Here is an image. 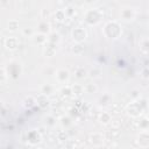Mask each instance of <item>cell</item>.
Returning a JSON list of instances; mask_svg holds the SVG:
<instances>
[{
  "label": "cell",
  "instance_id": "12",
  "mask_svg": "<svg viewBox=\"0 0 149 149\" xmlns=\"http://www.w3.org/2000/svg\"><path fill=\"white\" fill-rule=\"evenodd\" d=\"M33 41L36 43V44H45L47 42H48V36L47 35H44V34H42V33H37V34H34L33 35Z\"/></svg>",
  "mask_w": 149,
  "mask_h": 149
},
{
  "label": "cell",
  "instance_id": "1",
  "mask_svg": "<svg viewBox=\"0 0 149 149\" xmlns=\"http://www.w3.org/2000/svg\"><path fill=\"white\" fill-rule=\"evenodd\" d=\"M121 28L116 22H108L104 28V34L109 38H118L121 35Z\"/></svg>",
  "mask_w": 149,
  "mask_h": 149
},
{
  "label": "cell",
  "instance_id": "33",
  "mask_svg": "<svg viewBox=\"0 0 149 149\" xmlns=\"http://www.w3.org/2000/svg\"><path fill=\"white\" fill-rule=\"evenodd\" d=\"M51 121H56V120H55L52 116H50V115L45 118V123H47V125H49V126H54L55 123H54V122H51Z\"/></svg>",
  "mask_w": 149,
  "mask_h": 149
},
{
  "label": "cell",
  "instance_id": "31",
  "mask_svg": "<svg viewBox=\"0 0 149 149\" xmlns=\"http://www.w3.org/2000/svg\"><path fill=\"white\" fill-rule=\"evenodd\" d=\"M35 33L31 30V28H28V27H26V28H23L22 29V35H24V36H28V37H33V35H34Z\"/></svg>",
  "mask_w": 149,
  "mask_h": 149
},
{
  "label": "cell",
  "instance_id": "15",
  "mask_svg": "<svg viewBox=\"0 0 149 149\" xmlns=\"http://www.w3.org/2000/svg\"><path fill=\"white\" fill-rule=\"evenodd\" d=\"M49 43V42H48ZM56 52V44H52V43H49L48 47H45V50H44V55L48 56V57H51L54 56V54Z\"/></svg>",
  "mask_w": 149,
  "mask_h": 149
},
{
  "label": "cell",
  "instance_id": "5",
  "mask_svg": "<svg viewBox=\"0 0 149 149\" xmlns=\"http://www.w3.org/2000/svg\"><path fill=\"white\" fill-rule=\"evenodd\" d=\"M88 141L93 147H101L105 142V137L100 133H92L88 137Z\"/></svg>",
  "mask_w": 149,
  "mask_h": 149
},
{
  "label": "cell",
  "instance_id": "6",
  "mask_svg": "<svg viewBox=\"0 0 149 149\" xmlns=\"http://www.w3.org/2000/svg\"><path fill=\"white\" fill-rule=\"evenodd\" d=\"M27 141L31 146H35V144L40 143L41 142V135H40V133L37 130H30L27 134Z\"/></svg>",
  "mask_w": 149,
  "mask_h": 149
},
{
  "label": "cell",
  "instance_id": "29",
  "mask_svg": "<svg viewBox=\"0 0 149 149\" xmlns=\"http://www.w3.org/2000/svg\"><path fill=\"white\" fill-rule=\"evenodd\" d=\"M7 27H8V30H16L17 28H19V22L16 21V20H10L9 22H8V24H7Z\"/></svg>",
  "mask_w": 149,
  "mask_h": 149
},
{
  "label": "cell",
  "instance_id": "13",
  "mask_svg": "<svg viewBox=\"0 0 149 149\" xmlns=\"http://www.w3.org/2000/svg\"><path fill=\"white\" fill-rule=\"evenodd\" d=\"M41 93H42L43 95H45V97L52 94V93H54V86L50 85V84H43V85L41 86Z\"/></svg>",
  "mask_w": 149,
  "mask_h": 149
},
{
  "label": "cell",
  "instance_id": "16",
  "mask_svg": "<svg viewBox=\"0 0 149 149\" xmlns=\"http://www.w3.org/2000/svg\"><path fill=\"white\" fill-rule=\"evenodd\" d=\"M71 91H72V93L73 94H77V95H80V94H83L84 93V86L83 85H80V84H74V85H72L71 86Z\"/></svg>",
  "mask_w": 149,
  "mask_h": 149
},
{
  "label": "cell",
  "instance_id": "23",
  "mask_svg": "<svg viewBox=\"0 0 149 149\" xmlns=\"http://www.w3.org/2000/svg\"><path fill=\"white\" fill-rule=\"evenodd\" d=\"M139 127L140 129L143 132V130H148L149 129V118H143L140 122H139Z\"/></svg>",
  "mask_w": 149,
  "mask_h": 149
},
{
  "label": "cell",
  "instance_id": "24",
  "mask_svg": "<svg viewBox=\"0 0 149 149\" xmlns=\"http://www.w3.org/2000/svg\"><path fill=\"white\" fill-rule=\"evenodd\" d=\"M55 17H56V20L59 21V22L64 21L65 17H66L65 10H63V9H58V10H56V13H55Z\"/></svg>",
  "mask_w": 149,
  "mask_h": 149
},
{
  "label": "cell",
  "instance_id": "20",
  "mask_svg": "<svg viewBox=\"0 0 149 149\" xmlns=\"http://www.w3.org/2000/svg\"><path fill=\"white\" fill-rule=\"evenodd\" d=\"M86 74H88V72L84 69V68H77L76 69V71H74V76L78 78V79H81V78H84V77H86Z\"/></svg>",
  "mask_w": 149,
  "mask_h": 149
},
{
  "label": "cell",
  "instance_id": "35",
  "mask_svg": "<svg viewBox=\"0 0 149 149\" xmlns=\"http://www.w3.org/2000/svg\"><path fill=\"white\" fill-rule=\"evenodd\" d=\"M80 149H83V148H80Z\"/></svg>",
  "mask_w": 149,
  "mask_h": 149
},
{
  "label": "cell",
  "instance_id": "14",
  "mask_svg": "<svg viewBox=\"0 0 149 149\" xmlns=\"http://www.w3.org/2000/svg\"><path fill=\"white\" fill-rule=\"evenodd\" d=\"M49 31H50V24L47 21H42L38 23V33L47 35V34H49Z\"/></svg>",
  "mask_w": 149,
  "mask_h": 149
},
{
  "label": "cell",
  "instance_id": "30",
  "mask_svg": "<svg viewBox=\"0 0 149 149\" xmlns=\"http://www.w3.org/2000/svg\"><path fill=\"white\" fill-rule=\"evenodd\" d=\"M61 123H62V126H64V127H69V126L72 125V121H71V119H70L69 116H63V118L61 119Z\"/></svg>",
  "mask_w": 149,
  "mask_h": 149
},
{
  "label": "cell",
  "instance_id": "19",
  "mask_svg": "<svg viewBox=\"0 0 149 149\" xmlns=\"http://www.w3.org/2000/svg\"><path fill=\"white\" fill-rule=\"evenodd\" d=\"M59 41H61V37H59L58 34H56V33H51V34L48 35V42H49V43L57 44Z\"/></svg>",
  "mask_w": 149,
  "mask_h": 149
},
{
  "label": "cell",
  "instance_id": "8",
  "mask_svg": "<svg viewBox=\"0 0 149 149\" xmlns=\"http://www.w3.org/2000/svg\"><path fill=\"white\" fill-rule=\"evenodd\" d=\"M3 44H5L6 49H8V50H15L19 47V41H17L16 37L10 36V37H6L5 38Z\"/></svg>",
  "mask_w": 149,
  "mask_h": 149
},
{
  "label": "cell",
  "instance_id": "22",
  "mask_svg": "<svg viewBox=\"0 0 149 149\" xmlns=\"http://www.w3.org/2000/svg\"><path fill=\"white\" fill-rule=\"evenodd\" d=\"M84 90H85V92L86 93H94V92H97V90H98V87H97V85L95 84H93V83H88V84H86L85 86H84Z\"/></svg>",
  "mask_w": 149,
  "mask_h": 149
},
{
  "label": "cell",
  "instance_id": "34",
  "mask_svg": "<svg viewBox=\"0 0 149 149\" xmlns=\"http://www.w3.org/2000/svg\"><path fill=\"white\" fill-rule=\"evenodd\" d=\"M42 15H43V17L45 19V15L48 16V15H49V12H48L47 9H42Z\"/></svg>",
  "mask_w": 149,
  "mask_h": 149
},
{
  "label": "cell",
  "instance_id": "27",
  "mask_svg": "<svg viewBox=\"0 0 149 149\" xmlns=\"http://www.w3.org/2000/svg\"><path fill=\"white\" fill-rule=\"evenodd\" d=\"M141 50L144 52H149V38H143L140 43Z\"/></svg>",
  "mask_w": 149,
  "mask_h": 149
},
{
  "label": "cell",
  "instance_id": "11",
  "mask_svg": "<svg viewBox=\"0 0 149 149\" xmlns=\"http://www.w3.org/2000/svg\"><path fill=\"white\" fill-rule=\"evenodd\" d=\"M135 15H136V13L133 8H125L121 10V17L125 21H132L135 17Z\"/></svg>",
  "mask_w": 149,
  "mask_h": 149
},
{
  "label": "cell",
  "instance_id": "26",
  "mask_svg": "<svg viewBox=\"0 0 149 149\" xmlns=\"http://www.w3.org/2000/svg\"><path fill=\"white\" fill-rule=\"evenodd\" d=\"M100 74H101V70L98 69V68H93L92 70L88 71V76H90L91 78H99Z\"/></svg>",
  "mask_w": 149,
  "mask_h": 149
},
{
  "label": "cell",
  "instance_id": "7",
  "mask_svg": "<svg viewBox=\"0 0 149 149\" xmlns=\"http://www.w3.org/2000/svg\"><path fill=\"white\" fill-rule=\"evenodd\" d=\"M127 111H128V114L132 115V116H139L142 113V108H141V106L137 102L129 104L127 106Z\"/></svg>",
  "mask_w": 149,
  "mask_h": 149
},
{
  "label": "cell",
  "instance_id": "2",
  "mask_svg": "<svg viewBox=\"0 0 149 149\" xmlns=\"http://www.w3.org/2000/svg\"><path fill=\"white\" fill-rule=\"evenodd\" d=\"M71 36H72V38H73V41H74L76 43H81V42L86 38L87 33H86V30H85L84 28L77 27V28H74V29L72 30Z\"/></svg>",
  "mask_w": 149,
  "mask_h": 149
},
{
  "label": "cell",
  "instance_id": "28",
  "mask_svg": "<svg viewBox=\"0 0 149 149\" xmlns=\"http://www.w3.org/2000/svg\"><path fill=\"white\" fill-rule=\"evenodd\" d=\"M72 51L76 54V55H80L83 51H84V45L81 43H76L72 48Z\"/></svg>",
  "mask_w": 149,
  "mask_h": 149
},
{
  "label": "cell",
  "instance_id": "17",
  "mask_svg": "<svg viewBox=\"0 0 149 149\" xmlns=\"http://www.w3.org/2000/svg\"><path fill=\"white\" fill-rule=\"evenodd\" d=\"M35 104H36V99H34L31 95L27 97V98L23 100V106H24L26 108H30V107L35 106Z\"/></svg>",
  "mask_w": 149,
  "mask_h": 149
},
{
  "label": "cell",
  "instance_id": "9",
  "mask_svg": "<svg viewBox=\"0 0 149 149\" xmlns=\"http://www.w3.org/2000/svg\"><path fill=\"white\" fill-rule=\"evenodd\" d=\"M69 77H70V73H69V71L66 69L62 68V69H58L56 71V79L58 81H61V83H65L69 79Z\"/></svg>",
  "mask_w": 149,
  "mask_h": 149
},
{
  "label": "cell",
  "instance_id": "3",
  "mask_svg": "<svg viewBox=\"0 0 149 149\" xmlns=\"http://www.w3.org/2000/svg\"><path fill=\"white\" fill-rule=\"evenodd\" d=\"M7 73H8V77H13V78H17L21 73V66L17 62H10L8 63V66H7Z\"/></svg>",
  "mask_w": 149,
  "mask_h": 149
},
{
  "label": "cell",
  "instance_id": "25",
  "mask_svg": "<svg viewBox=\"0 0 149 149\" xmlns=\"http://www.w3.org/2000/svg\"><path fill=\"white\" fill-rule=\"evenodd\" d=\"M111 95L108 94V93H104L100 98H99V104L100 105H107V104H109L111 102Z\"/></svg>",
  "mask_w": 149,
  "mask_h": 149
},
{
  "label": "cell",
  "instance_id": "10",
  "mask_svg": "<svg viewBox=\"0 0 149 149\" xmlns=\"http://www.w3.org/2000/svg\"><path fill=\"white\" fill-rule=\"evenodd\" d=\"M137 143L141 147H147L149 146V132L148 130H143L140 133L139 137H137Z\"/></svg>",
  "mask_w": 149,
  "mask_h": 149
},
{
  "label": "cell",
  "instance_id": "18",
  "mask_svg": "<svg viewBox=\"0 0 149 149\" xmlns=\"http://www.w3.org/2000/svg\"><path fill=\"white\" fill-rule=\"evenodd\" d=\"M36 102H37V105H38L41 108H45V107L49 105V101H48L47 97L43 95V94H41V97H40L38 99H36Z\"/></svg>",
  "mask_w": 149,
  "mask_h": 149
},
{
  "label": "cell",
  "instance_id": "32",
  "mask_svg": "<svg viewBox=\"0 0 149 149\" xmlns=\"http://www.w3.org/2000/svg\"><path fill=\"white\" fill-rule=\"evenodd\" d=\"M62 93H63V94H66V95H70V94L72 93V91H71V86L63 87V88H62Z\"/></svg>",
  "mask_w": 149,
  "mask_h": 149
},
{
  "label": "cell",
  "instance_id": "21",
  "mask_svg": "<svg viewBox=\"0 0 149 149\" xmlns=\"http://www.w3.org/2000/svg\"><path fill=\"white\" fill-rule=\"evenodd\" d=\"M99 121H100L102 125H107V123L111 121V115H109V113L102 112V113L99 115Z\"/></svg>",
  "mask_w": 149,
  "mask_h": 149
},
{
  "label": "cell",
  "instance_id": "4",
  "mask_svg": "<svg viewBox=\"0 0 149 149\" xmlns=\"http://www.w3.org/2000/svg\"><path fill=\"white\" fill-rule=\"evenodd\" d=\"M85 20L90 23V24H95L100 21V13L97 9H91L88 12H86L85 15Z\"/></svg>",
  "mask_w": 149,
  "mask_h": 149
}]
</instances>
